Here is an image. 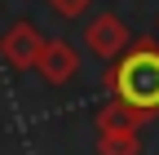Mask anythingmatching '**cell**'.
<instances>
[{"label":"cell","instance_id":"cell-1","mask_svg":"<svg viewBox=\"0 0 159 155\" xmlns=\"http://www.w3.org/2000/svg\"><path fill=\"white\" fill-rule=\"evenodd\" d=\"M111 84L119 93V102L133 111H155L159 106V49L142 45L137 53L124 58V67L111 75Z\"/></svg>","mask_w":159,"mask_h":155},{"label":"cell","instance_id":"cell-3","mask_svg":"<svg viewBox=\"0 0 159 155\" xmlns=\"http://www.w3.org/2000/svg\"><path fill=\"white\" fill-rule=\"evenodd\" d=\"M124 40H128V35H124V27H119L115 18H102V22L89 31V45H93L97 53H106V58H111L115 49H124Z\"/></svg>","mask_w":159,"mask_h":155},{"label":"cell","instance_id":"cell-2","mask_svg":"<svg viewBox=\"0 0 159 155\" xmlns=\"http://www.w3.org/2000/svg\"><path fill=\"white\" fill-rule=\"evenodd\" d=\"M40 53H44V45H40V35L27 22H18L13 31H5V58H9L13 67H35Z\"/></svg>","mask_w":159,"mask_h":155},{"label":"cell","instance_id":"cell-4","mask_svg":"<svg viewBox=\"0 0 159 155\" xmlns=\"http://www.w3.org/2000/svg\"><path fill=\"white\" fill-rule=\"evenodd\" d=\"M35 67H44L49 80H66V75L75 71V58H71V49H62V45H44V53H40Z\"/></svg>","mask_w":159,"mask_h":155},{"label":"cell","instance_id":"cell-5","mask_svg":"<svg viewBox=\"0 0 159 155\" xmlns=\"http://www.w3.org/2000/svg\"><path fill=\"white\" fill-rule=\"evenodd\" d=\"M53 5H57V13H66V18H75L80 9L89 5V0H53Z\"/></svg>","mask_w":159,"mask_h":155}]
</instances>
